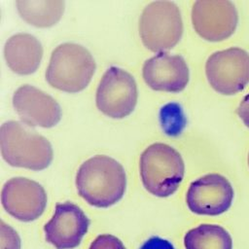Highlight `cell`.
Returning <instances> with one entry per match:
<instances>
[{"label":"cell","instance_id":"cell-7","mask_svg":"<svg viewBox=\"0 0 249 249\" xmlns=\"http://www.w3.org/2000/svg\"><path fill=\"white\" fill-rule=\"evenodd\" d=\"M137 85L134 78L122 68L112 66L102 76L96 89V106L113 119L128 116L137 103Z\"/></svg>","mask_w":249,"mask_h":249},{"label":"cell","instance_id":"cell-15","mask_svg":"<svg viewBox=\"0 0 249 249\" xmlns=\"http://www.w3.org/2000/svg\"><path fill=\"white\" fill-rule=\"evenodd\" d=\"M16 4L20 17L37 27L55 24L62 17L65 7L61 0H18Z\"/></svg>","mask_w":249,"mask_h":249},{"label":"cell","instance_id":"cell-21","mask_svg":"<svg viewBox=\"0 0 249 249\" xmlns=\"http://www.w3.org/2000/svg\"><path fill=\"white\" fill-rule=\"evenodd\" d=\"M247 163H248V166H249V153H248V157H247Z\"/></svg>","mask_w":249,"mask_h":249},{"label":"cell","instance_id":"cell-12","mask_svg":"<svg viewBox=\"0 0 249 249\" xmlns=\"http://www.w3.org/2000/svg\"><path fill=\"white\" fill-rule=\"evenodd\" d=\"M13 105L28 126L49 128L56 125L61 119V109L56 100L30 85H23L14 92Z\"/></svg>","mask_w":249,"mask_h":249},{"label":"cell","instance_id":"cell-13","mask_svg":"<svg viewBox=\"0 0 249 249\" xmlns=\"http://www.w3.org/2000/svg\"><path fill=\"white\" fill-rule=\"evenodd\" d=\"M145 83L155 90L179 92L190 79L186 60L178 54L160 53L144 62L142 69Z\"/></svg>","mask_w":249,"mask_h":249},{"label":"cell","instance_id":"cell-19","mask_svg":"<svg viewBox=\"0 0 249 249\" xmlns=\"http://www.w3.org/2000/svg\"><path fill=\"white\" fill-rule=\"evenodd\" d=\"M140 249H175L173 244L159 236H152L147 239L140 247Z\"/></svg>","mask_w":249,"mask_h":249},{"label":"cell","instance_id":"cell-1","mask_svg":"<svg viewBox=\"0 0 249 249\" xmlns=\"http://www.w3.org/2000/svg\"><path fill=\"white\" fill-rule=\"evenodd\" d=\"M76 187L79 195L89 205L107 208L124 196L125 172L115 159L97 155L81 164L76 174Z\"/></svg>","mask_w":249,"mask_h":249},{"label":"cell","instance_id":"cell-18","mask_svg":"<svg viewBox=\"0 0 249 249\" xmlns=\"http://www.w3.org/2000/svg\"><path fill=\"white\" fill-rule=\"evenodd\" d=\"M89 249H126L118 237L112 234H100L90 243Z\"/></svg>","mask_w":249,"mask_h":249},{"label":"cell","instance_id":"cell-17","mask_svg":"<svg viewBox=\"0 0 249 249\" xmlns=\"http://www.w3.org/2000/svg\"><path fill=\"white\" fill-rule=\"evenodd\" d=\"M21 241L18 232L4 221L0 222V249H20Z\"/></svg>","mask_w":249,"mask_h":249},{"label":"cell","instance_id":"cell-9","mask_svg":"<svg viewBox=\"0 0 249 249\" xmlns=\"http://www.w3.org/2000/svg\"><path fill=\"white\" fill-rule=\"evenodd\" d=\"M233 197L231 182L221 174L210 173L190 184L186 203L189 210L196 215L218 216L231 208Z\"/></svg>","mask_w":249,"mask_h":249},{"label":"cell","instance_id":"cell-3","mask_svg":"<svg viewBox=\"0 0 249 249\" xmlns=\"http://www.w3.org/2000/svg\"><path fill=\"white\" fill-rule=\"evenodd\" d=\"M140 176L145 189L159 197L173 195L185 174V163L171 146L155 143L147 147L140 157Z\"/></svg>","mask_w":249,"mask_h":249},{"label":"cell","instance_id":"cell-6","mask_svg":"<svg viewBox=\"0 0 249 249\" xmlns=\"http://www.w3.org/2000/svg\"><path fill=\"white\" fill-rule=\"evenodd\" d=\"M205 75L211 88L221 94L243 90L249 84V53L239 47L214 52L205 62Z\"/></svg>","mask_w":249,"mask_h":249},{"label":"cell","instance_id":"cell-11","mask_svg":"<svg viewBox=\"0 0 249 249\" xmlns=\"http://www.w3.org/2000/svg\"><path fill=\"white\" fill-rule=\"evenodd\" d=\"M89 224L78 205L69 201L57 203L52 219L44 226L45 238L56 249H74L80 245Z\"/></svg>","mask_w":249,"mask_h":249},{"label":"cell","instance_id":"cell-8","mask_svg":"<svg viewBox=\"0 0 249 249\" xmlns=\"http://www.w3.org/2000/svg\"><path fill=\"white\" fill-rule=\"evenodd\" d=\"M192 23L204 40L220 42L231 37L238 23V13L229 0H198L193 4Z\"/></svg>","mask_w":249,"mask_h":249},{"label":"cell","instance_id":"cell-2","mask_svg":"<svg viewBox=\"0 0 249 249\" xmlns=\"http://www.w3.org/2000/svg\"><path fill=\"white\" fill-rule=\"evenodd\" d=\"M0 147L4 160L16 167L42 170L53 158L50 141L18 121H8L1 125Z\"/></svg>","mask_w":249,"mask_h":249},{"label":"cell","instance_id":"cell-20","mask_svg":"<svg viewBox=\"0 0 249 249\" xmlns=\"http://www.w3.org/2000/svg\"><path fill=\"white\" fill-rule=\"evenodd\" d=\"M236 113L243 124L249 129V93L244 95L240 100L236 109Z\"/></svg>","mask_w":249,"mask_h":249},{"label":"cell","instance_id":"cell-10","mask_svg":"<svg viewBox=\"0 0 249 249\" xmlns=\"http://www.w3.org/2000/svg\"><path fill=\"white\" fill-rule=\"evenodd\" d=\"M1 202L6 212L14 218L21 222H31L45 211L47 194L38 182L24 177H15L4 184Z\"/></svg>","mask_w":249,"mask_h":249},{"label":"cell","instance_id":"cell-4","mask_svg":"<svg viewBox=\"0 0 249 249\" xmlns=\"http://www.w3.org/2000/svg\"><path fill=\"white\" fill-rule=\"evenodd\" d=\"M94 71V59L85 47L75 43H63L52 53L46 80L59 90L78 92L88 87Z\"/></svg>","mask_w":249,"mask_h":249},{"label":"cell","instance_id":"cell-14","mask_svg":"<svg viewBox=\"0 0 249 249\" xmlns=\"http://www.w3.org/2000/svg\"><path fill=\"white\" fill-rule=\"evenodd\" d=\"M7 65L15 73L29 75L34 73L43 57L41 42L28 33H18L11 36L4 47Z\"/></svg>","mask_w":249,"mask_h":249},{"label":"cell","instance_id":"cell-16","mask_svg":"<svg viewBox=\"0 0 249 249\" xmlns=\"http://www.w3.org/2000/svg\"><path fill=\"white\" fill-rule=\"evenodd\" d=\"M184 246L185 249H232V238L220 225L201 224L185 233Z\"/></svg>","mask_w":249,"mask_h":249},{"label":"cell","instance_id":"cell-5","mask_svg":"<svg viewBox=\"0 0 249 249\" xmlns=\"http://www.w3.org/2000/svg\"><path fill=\"white\" fill-rule=\"evenodd\" d=\"M139 34L144 46L152 52L172 49L183 34V21L178 6L171 1L148 4L140 17Z\"/></svg>","mask_w":249,"mask_h":249}]
</instances>
